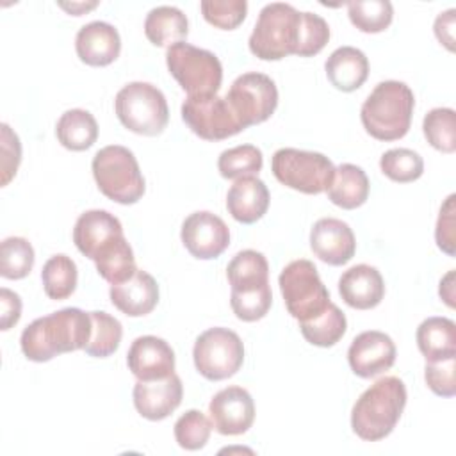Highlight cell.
<instances>
[{
	"mask_svg": "<svg viewBox=\"0 0 456 456\" xmlns=\"http://www.w3.org/2000/svg\"><path fill=\"white\" fill-rule=\"evenodd\" d=\"M73 242L84 256L94 262L98 274L110 285L126 281L137 271L123 226L107 210L80 214L73 228Z\"/></svg>",
	"mask_w": 456,
	"mask_h": 456,
	"instance_id": "obj_1",
	"label": "cell"
},
{
	"mask_svg": "<svg viewBox=\"0 0 456 456\" xmlns=\"http://www.w3.org/2000/svg\"><path fill=\"white\" fill-rule=\"evenodd\" d=\"M91 315L80 308H62L32 321L20 346L30 362H48L62 353L84 349L91 337Z\"/></svg>",
	"mask_w": 456,
	"mask_h": 456,
	"instance_id": "obj_2",
	"label": "cell"
},
{
	"mask_svg": "<svg viewBox=\"0 0 456 456\" xmlns=\"http://www.w3.org/2000/svg\"><path fill=\"white\" fill-rule=\"evenodd\" d=\"M406 406V387L395 376H385L370 385L354 403L351 428L365 442L388 436Z\"/></svg>",
	"mask_w": 456,
	"mask_h": 456,
	"instance_id": "obj_3",
	"label": "cell"
},
{
	"mask_svg": "<svg viewBox=\"0 0 456 456\" xmlns=\"http://www.w3.org/2000/svg\"><path fill=\"white\" fill-rule=\"evenodd\" d=\"M413 107V93L404 82H379L362 105V125L378 141L401 139L410 130Z\"/></svg>",
	"mask_w": 456,
	"mask_h": 456,
	"instance_id": "obj_4",
	"label": "cell"
},
{
	"mask_svg": "<svg viewBox=\"0 0 456 456\" xmlns=\"http://www.w3.org/2000/svg\"><path fill=\"white\" fill-rule=\"evenodd\" d=\"M93 176L103 196L109 200L132 205L144 194V178L141 175L135 155L119 144L98 150L93 157Z\"/></svg>",
	"mask_w": 456,
	"mask_h": 456,
	"instance_id": "obj_5",
	"label": "cell"
},
{
	"mask_svg": "<svg viewBox=\"0 0 456 456\" xmlns=\"http://www.w3.org/2000/svg\"><path fill=\"white\" fill-rule=\"evenodd\" d=\"M301 12L290 4L273 2L262 7L249 36V50L262 61H280L296 52Z\"/></svg>",
	"mask_w": 456,
	"mask_h": 456,
	"instance_id": "obj_6",
	"label": "cell"
},
{
	"mask_svg": "<svg viewBox=\"0 0 456 456\" xmlns=\"http://www.w3.org/2000/svg\"><path fill=\"white\" fill-rule=\"evenodd\" d=\"M114 109L121 125L139 135H159L169 121L164 93L148 82H130L121 87Z\"/></svg>",
	"mask_w": 456,
	"mask_h": 456,
	"instance_id": "obj_7",
	"label": "cell"
},
{
	"mask_svg": "<svg viewBox=\"0 0 456 456\" xmlns=\"http://www.w3.org/2000/svg\"><path fill=\"white\" fill-rule=\"evenodd\" d=\"M166 64L180 87L192 98L214 96L221 87L223 66L208 50L180 41L167 48Z\"/></svg>",
	"mask_w": 456,
	"mask_h": 456,
	"instance_id": "obj_8",
	"label": "cell"
},
{
	"mask_svg": "<svg viewBox=\"0 0 456 456\" xmlns=\"http://www.w3.org/2000/svg\"><path fill=\"white\" fill-rule=\"evenodd\" d=\"M278 281L287 312L299 322L315 319L331 303L330 292L310 260L299 258L287 264Z\"/></svg>",
	"mask_w": 456,
	"mask_h": 456,
	"instance_id": "obj_9",
	"label": "cell"
},
{
	"mask_svg": "<svg viewBox=\"0 0 456 456\" xmlns=\"http://www.w3.org/2000/svg\"><path fill=\"white\" fill-rule=\"evenodd\" d=\"M271 169L280 183L305 194L324 192L335 175V166L326 155L296 148L274 151Z\"/></svg>",
	"mask_w": 456,
	"mask_h": 456,
	"instance_id": "obj_10",
	"label": "cell"
},
{
	"mask_svg": "<svg viewBox=\"0 0 456 456\" xmlns=\"http://www.w3.org/2000/svg\"><path fill=\"white\" fill-rule=\"evenodd\" d=\"M196 370L210 379L221 381L232 378L244 362V346L240 337L228 328H210L203 331L192 349Z\"/></svg>",
	"mask_w": 456,
	"mask_h": 456,
	"instance_id": "obj_11",
	"label": "cell"
},
{
	"mask_svg": "<svg viewBox=\"0 0 456 456\" xmlns=\"http://www.w3.org/2000/svg\"><path fill=\"white\" fill-rule=\"evenodd\" d=\"M224 98L248 128L271 118L278 105V89L271 77L251 71L237 77Z\"/></svg>",
	"mask_w": 456,
	"mask_h": 456,
	"instance_id": "obj_12",
	"label": "cell"
},
{
	"mask_svg": "<svg viewBox=\"0 0 456 456\" xmlns=\"http://www.w3.org/2000/svg\"><path fill=\"white\" fill-rule=\"evenodd\" d=\"M182 119L205 141H223L244 130V125L239 121L226 98L217 94L187 96L182 103Z\"/></svg>",
	"mask_w": 456,
	"mask_h": 456,
	"instance_id": "obj_13",
	"label": "cell"
},
{
	"mask_svg": "<svg viewBox=\"0 0 456 456\" xmlns=\"http://www.w3.org/2000/svg\"><path fill=\"white\" fill-rule=\"evenodd\" d=\"M180 237L185 249L200 260L217 258L230 244V230L226 223L208 210L187 216Z\"/></svg>",
	"mask_w": 456,
	"mask_h": 456,
	"instance_id": "obj_14",
	"label": "cell"
},
{
	"mask_svg": "<svg viewBox=\"0 0 456 456\" xmlns=\"http://www.w3.org/2000/svg\"><path fill=\"white\" fill-rule=\"evenodd\" d=\"M212 428L221 435H242L255 420V403L242 387L219 390L208 404Z\"/></svg>",
	"mask_w": 456,
	"mask_h": 456,
	"instance_id": "obj_15",
	"label": "cell"
},
{
	"mask_svg": "<svg viewBox=\"0 0 456 456\" xmlns=\"http://www.w3.org/2000/svg\"><path fill=\"white\" fill-rule=\"evenodd\" d=\"M347 362L356 376L374 378L394 365L395 344L383 331H362L349 346Z\"/></svg>",
	"mask_w": 456,
	"mask_h": 456,
	"instance_id": "obj_16",
	"label": "cell"
},
{
	"mask_svg": "<svg viewBox=\"0 0 456 456\" xmlns=\"http://www.w3.org/2000/svg\"><path fill=\"white\" fill-rule=\"evenodd\" d=\"M126 365L139 381H155L175 372V351L159 337L144 335L132 342Z\"/></svg>",
	"mask_w": 456,
	"mask_h": 456,
	"instance_id": "obj_17",
	"label": "cell"
},
{
	"mask_svg": "<svg viewBox=\"0 0 456 456\" xmlns=\"http://www.w3.org/2000/svg\"><path fill=\"white\" fill-rule=\"evenodd\" d=\"M310 248L324 264L344 265L354 256L356 239L347 223L322 217L310 232Z\"/></svg>",
	"mask_w": 456,
	"mask_h": 456,
	"instance_id": "obj_18",
	"label": "cell"
},
{
	"mask_svg": "<svg viewBox=\"0 0 456 456\" xmlns=\"http://www.w3.org/2000/svg\"><path fill=\"white\" fill-rule=\"evenodd\" d=\"M134 406L148 420H162L169 417L182 403V379L173 372L155 381H139L134 387Z\"/></svg>",
	"mask_w": 456,
	"mask_h": 456,
	"instance_id": "obj_19",
	"label": "cell"
},
{
	"mask_svg": "<svg viewBox=\"0 0 456 456\" xmlns=\"http://www.w3.org/2000/svg\"><path fill=\"white\" fill-rule=\"evenodd\" d=\"M338 292L344 303L351 308L369 310L381 303L385 296V281L376 267L358 264L340 276Z\"/></svg>",
	"mask_w": 456,
	"mask_h": 456,
	"instance_id": "obj_20",
	"label": "cell"
},
{
	"mask_svg": "<svg viewBox=\"0 0 456 456\" xmlns=\"http://www.w3.org/2000/svg\"><path fill=\"white\" fill-rule=\"evenodd\" d=\"M75 50L82 62L89 66H107L114 62L121 52L119 32L107 21H91L77 32Z\"/></svg>",
	"mask_w": 456,
	"mask_h": 456,
	"instance_id": "obj_21",
	"label": "cell"
},
{
	"mask_svg": "<svg viewBox=\"0 0 456 456\" xmlns=\"http://www.w3.org/2000/svg\"><path fill=\"white\" fill-rule=\"evenodd\" d=\"M109 294L112 305L128 317H142L159 303V285L155 278L141 269H137L126 281L110 285Z\"/></svg>",
	"mask_w": 456,
	"mask_h": 456,
	"instance_id": "obj_22",
	"label": "cell"
},
{
	"mask_svg": "<svg viewBox=\"0 0 456 456\" xmlns=\"http://www.w3.org/2000/svg\"><path fill=\"white\" fill-rule=\"evenodd\" d=\"M269 189L256 176L237 178L226 194V208L230 216L242 223L251 224L258 221L269 208Z\"/></svg>",
	"mask_w": 456,
	"mask_h": 456,
	"instance_id": "obj_23",
	"label": "cell"
},
{
	"mask_svg": "<svg viewBox=\"0 0 456 456\" xmlns=\"http://www.w3.org/2000/svg\"><path fill=\"white\" fill-rule=\"evenodd\" d=\"M326 77L333 87L344 93L356 91L369 77V61L354 46H340L326 59Z\"/></svg>",
	"mask_w": 456,
	"mask_h": 456,
	"instance_id": "obj_24",
	"label": "cell"
},
{
	"mask_svg": "<svg viewBox=\"0 0 456 456\" xmlns=\"http://www.w3.org/2000/svg\"><path fill=\"white\" fill-rule=\"evenodd\" d=\"M226 278L232 285V294H248L262 290L269 285V264L260 251H239L226 267Z\"/></svg>",
	"mask_w": 456,
	"mask_h": 456,
	"instance_id": "obj_25",
	"label": "cell"
},
{
	"mask_svg": "<svg viewBox=\"0 0 456 456\" xmlns=\"http://www.w3.org/2000/svg\"><path fill=\"white\" fill-rule=\"evenodd\" d=\"M326 192L333 205L353 210L367 201L369 178L362 167L354 164H340L338 167H335L333 180Z\"/></svg>",
	"mask_w": 456,
	"mask_h": 456,
	"instance_id": "obj_26",
	"label": "cell"
},
{
	"mask_svg": "<svg viewBox=\"0 0 456 456\" xmlns=\"http://www.w3.org/2000/svg\"><path fill=\"white\" fill-rule=\"evenodd\" d=\"M417 346L426 362L456 356V324L447 317H428L417 328Z\"/></svg>",
	"mask_w": 456,
	"mask_h": 456,
	"instance_id": "obj_27",
	"label": "cell"
},
{
	"mask_svg": "<svg viewBox=\"0 0 456 456\" xmlns=\"http://www.w3.org/2000/svg\"><path fill=\"white\" fill-rule=\"evenodd\" d=\"M144 34L155 46H171L189 34L187 16L173 5L153 7L144 20Z\"/></svg>",
	"mask_w": 456,
	"mask_h": 456,
	"instance_id": "obj_28",
	"label": "cell"
},
{
	"mask_svg": "<svg viewBox=\"0 0 456 456\" xmlns=\"http://www.w3.org/2000/svg\"><path fill=\"white\" fill-rule=\"evenodd\" d=\"M55 135L64 148L71 151H84L96 142L98 123L89 110L71 109L59 118Z\"/></svg>",
	"mask_w": 456,
	"mask_h": 456,
	"instance_id": "obj_29",
	"label": "cell"
},
{
	"mask_svg": "<svg viewBox=\"0 0 456 456\" xmlns=\"http://www.w3.org/2000/svg\"><path fill=\"white\" fill-rule=\"evenodd\" d=\"M77 264L68 255H53L43 265L41 281L50 299L62 301L69 297L77 289Z\"/></svg>",
	"mask_w": 456,
	"mask_h": 456,
	"instance_id": "obj_30",
	"label": "cell"
},
{
	"mask_svg": "<svg viewBox=\"0 0 456 456\" xmlns=\"http://www.w3.org/2000/svg\"><path fill=\"white\" fill-rule=\"evenodd\" d=\"M299 328L306 342L319 347H331L344 337L347 321L344 312L335 303H330L328 308L315 319L299 322Z\"/></svg>",
	"mask_w": 456,
	"mask_h": 456,
	"instance_id": "obj_31",
	"label": "cell"
},
{
	"mask_svg": "<svg viewBox=\"0 0 456 456\" xmlns=\"http://www.w3.org/2000/svg\"><path fill=\"white\" fill-rule=\"evenodd\" d=\"M89 315L93 328L84 351L94 358H107L119 347L123 326L116 317L105 312H89Z\"/></svg>",
	"mask_w": 456,
	"mask_h": 456,
	"instance_id": "obj_32",
	"label": "cell"
},
{
	"mask_svg": "<svg viewBox=\"0 0 456 456\" xmlns=\"http://www.w3.org/2000/svg\"><path fill=\"white\" fill-rule=\"evenodd\" d=\"M351 23L367 34L383 32L394 18V7L388 0H356L347 2Z\"/></svg>",
	"mask_w": 456,
	"mask_h": 456,
	"instance_id": "obj_33",
	"label": "cell"
},
{
	"mask_svg": "<svg viewBox=\"0 0 456 456\" xmlns=\"http://www.w3.org/2000/svg\"><path fill=\"white\" fill-rule=\"evenodd\" d=\"M34 248L23 237H7L0 244V274L7 280H21L34 267Z\"/></svg>",
	"mask_w": 456,
	"mask_h": 456,
	"instance_id": "obj_34",
	"label": "cell"
},
{
	"mask_svg": "<svg viewBox=\"0 0 456 456\" xmlns=\"http://www.w3.org/2000/svg\"><path fill=\"white\" fill-rule=\"evenodd\" d=\"M422 132L428 142L444 153L456 150V114L449 107L431 109L422 121Z\"/></svg>",
	"mask_w": 456,
	"mask_h": 456,
	"instance_id": "obj_35",
	"label": "cell"
},
{
	"mask_svg": "<svg viewBox=\"0 0 456 456\" xmlns=\"http://www.w3.org/2000/svg\"><path fill=\"white\" fill-rule=\"evenodd\" d=\"M264 166L262 151L253 144H240L224 150L217 159V169L223 178L255 176Z\"/></svg>",
	"mask_w": 456,
	"mask_h": 456,
	"instance_id": "obj_36",
	"label": "cell"
},
{
	"mask_svg": "<svg viewBox=\"0 0 456 456\" xmlns=\"http://www.w3.org/2000/svg\"><path fill=\"white\" fill-rule=\"evenodd\" d=\"M381 173L399 183L415 182L424 173L422 157L408 148H392L385 151L379 159Z\"/></svg>",
	"mask_w": 456,
	"mask_h": 456,
	"instance_id": "obj_37",
	"label": "cell"
},
{
	"mask_svg": "<svg viewBox=\"0 0 456 456\" xmlns=\"http://www.w3.org/2000/svg\"><path fill=\"white\" fill-rule=\"evenodd\" d=\"M212 431V422L200 411L189 410L175 422V438L182 449L198 451L205 447Z\"/></svg>",
	"mask_w": 456,
	"mask_h": 456,
	"instance_id": "obj_38",
	"label": "cell"
},
{
	"mask_svg": "<svg viewBox=\"0 0 456 456\" xmlns=\"http://www.w3.org/2000/svg\"><path fill=\"white\" fill-rule=\"evenodd\" d=\"M203 18L223 30L237 28L248 12L246 0H203L200 4Z\"/></svg>",
	"mask_w": 456,
	"mask_h": 456,
	"instance_id": "obj_39",
	"label": "cell"
},
{
	"mask_svg": "<svg viewBox=\"0 0 456 456\" xmlns=\"http://www.w3.org/2000/svg\"><path fill=\"white\" fill-rule=\"evenodd\" d=\"M330 39V27L324 18L314 12H301L299 41L294 55L312 57L319 53Z\"/></svg>",
	"mask_w": 456,
	"mask_h": 456,
	"instance_id": "obj_40",
	"label": "cell"
},
{
	"mask_svg": "<svg viewBox=\"0 0 456 456\" xmlns=\"http://www.w3.org/2000/svg\"><path fill=\"white\" fill-rule=\"evenodd\" d=\"M454 367H456V356L436 360V362H426L424 378L428 387L442 397H452L456 394V381H454Z\"/></svg>",
	"mask_w": 456,
	"mask_h": 456,
	"instance_id": "obj_41",
	"label": "cell"
},
{
	"mask_svg": "<svg viewBox=\"0 0 456 456\" xmlns=\"http://www.w3.org/2000/svg\"><path fill=\"white\" fill-rule=\"evenodd\" d=\"M21 144L7 123H2V185H7L18 171Z\"/></svg>",
	"mask_w": 456,
	"mask_h": 456,
	"instance_id": "obj_42",
	"label": "cell"
},
{
	"mask_svg": "<svg viewBox=\"0 0 456 456\" xmlns=\"http://www.w3.org/2000/svg\"><path fill=\"white\" fill-rule=\"evenodd\" d=\"M454 200L456 196L451 194L445 203L440 208L438 221H436V230H435V239L438 248L447 253L449 256H454Z\"/></svg>",
	"mask_w": 456,
	"mask_h": 456,
	"instance_id": "obj_43",
	"label": "cell"
},
{
	"mask_svg": "<svg viewBox=\"0 0 456 456\" xmlns=\"http://www.w3.org/2000/svg\"><path fill=\"white\" fill-rule=\"evenodd\" d=\"M0 328L4 331L11 330L21 315V299L16 292L2 287L0 289Z\"/></svg>",
	"mask_w": 456,
	"mask_h": 456,
	"instance_id": "obj_44",
	"label": "cell"
},
{
	"mask_svg": "<svg viewBox=\"0 0 456 456\" xmlns=\"http://www.w3.org/2000/svg\"><path fill=\"white\" fill-rule=\"evenodd\" d=\"M454 9H447L445 12H440L435 20V36L451 52L454 50Z\"/></svg>",
	"mask_w": 456,
	"mask_h": 456,
	"instance_id": "obj_45",
	"label": "cell"
},
{
	"mask_svg": "<svg viewBox=\"0 0 456 456\" xmlns=\"http://www.w3.org/2000/svg\"><path fill=\"white\" fill-rule=\"evenodd\" d=\"M438 292H440V297H442L451 308H454V271H449V273L442 278Z\"/></svg>",
	"mask_w": 456,
	"mask_h": 456,
	"instance_id": "obj_46",
	"label": "cell"
},
{
	"mask_svg": "<svg viewBox=\"0 0 456 456\" xmlns=\"http://www.w3.org/2000/svg\"><path fill=\"white\" fill-rule=\"evenodd\" d=\"M59 5H61L62 9H66L68 12H71L73 16H80V14H84L86 11H89V9L96 7V5H98V2H91V4H84V2H71V4H64V2H61Z\"/></svg>",
	"mask_w": 456,
	"mask_h": 456,
	"instance_id": "obj_47",
	"label": "cell"
}]
</instances>
